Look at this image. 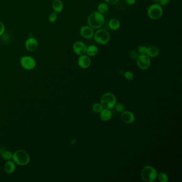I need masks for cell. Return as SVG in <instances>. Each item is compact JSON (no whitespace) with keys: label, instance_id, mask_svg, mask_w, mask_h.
Listing matches in <instances>:
<instances>
[{"label":"cell","instance_id":"obj_5","mask_svg":"<svg viewBox=\"0 0 182 182\" xmlns=\"http://www.w3.org/2000/svg\"><path fill=\"white\" fill-rule=\"evenodd\" d=\"M147 14L151 19L158 20L163 16V10L162 6L159 4L154 3L150 6L147 10Z\"/></svg>","mask_w":182,"mask_h":182},{"label":"cell","instance_id":"obj_33","mask_svg":"<svg viewBox=\"0 0 182 182\" xmlns=\"http://www.w3.org/2000/svg\"><path fill=\"white\" fill-rule=\"evenodd\" d=\"M154 2H155V3L159 4H160V0H154Z\"/></svg>","mask_w":182,"mask_h":182},{"label":"cell","instance_id":"obj_30","mask_svg":"<svg viewBox=\"0 0 182 182\" xmlns=\"http://www.w3.org/2000/svg\"><path fill=\"white\" fill-rule=\"evenodd\" d=\"M105 1L107 2V3L110 4H115L119 1V0H105Z\"/></svg>","mask_w":182,"mask_h":182},{"label":"cell","instance_id":"obj_4","mask_svg":"<svg viewBox=\"0 0 182 182\" xmlns=\"http://www.w3.org/2000/svg\"><path fill=\"white\" fill-rule=\"evenodd\" d=\"M94 36V39L97 43L101 45H106L110 40V35L107 30L101 29L97 30Z\"/></svg>","mask_w":182,"mask_h":182},{"label":"cell","instance_id":"obj_32","mask_svg":"<svg viewBox=\"0 0 182 182\" xmlns=\"http://www.w3.org/2000/svg\"><path fill=\"white\" fill-rule=\"evenodd\" d=\"M5 150H6L3 148V147H0V154H1L2 153V152H3Z\"/></svg>","mask_w":182,"mask_h":182},{"label":"cell","instance_id":"obj_26","mask_svg":"<svg viewBox=\"0 0 182 182\" xmlns=\"http://www.w3.org/2000/svg\"><path fill=\"white\" fill-rule=\"evenodd\" d=\"M115 109L118 112H122L124 111V106L123 104L121 103L116 104V105H115Z\"/></svg>","mask_w":182,"mask_h":182},{"label":"cell","instance_id":"obj_28","mask_svg":"<svg viewBox=\"0 0 182 182\" xmlns=\"http://www.w3.org/2000/svg\"><path fill=\"white\" fill-rule=\"evenodd\" d=\"M4 31H5V26L3 23L0 21V36L4 34Z\"/></svg>","mask_w":182,"mask_h":182},{"label":"cell","instance_id":"obj_25","mask_svg":"<svg viewBox=\"0 0 182 182\" xmlns=\"http://www.w3.org/2000/svg\"><path fill=\"white\" fill-rule=\"evenodd\" d=\"M147 48L144 46H141L138 48V51L141 55H146L147 54Z\"/></svg>","mask_w":182,"mask_h":182},{"label":"cell","instance_id":"obj_12","mask_svg":"<svg viewBox=\"0 0 182 182\" xmlns=\"http://www.w3.org/2000/svg\"><path fill=\"white\" fill-rule=\"evenodd\" d=\"M135 115L129 111L123 112L121 115V119L123 123L126 124L132 123L135 121Z\"/></svg>","mask_w":182,"mask_h":182},{"label":"cell","instance_id":"obj_8","mask_svg":"<svg viewBox=\"0 0 182 182\" xmlns=\"http://www.w3.org/2000/svg\"><path fill=\"white\" fill-rule=\"evenodd\" d=\"M137 64L138 66L142 70L148 69L151 65L150 57L147 55H140L137 58Z\"/></svg>","mask_w":182,"mask_h":182},{"label":"cell","instance_id":"obj_21","mask_svg":"<svg viewBox=\"0 0 182 182\" xmlns=\"http://www.w3.org/2000/svg\"><path fill=\"white\" fill-rule=\"evenodd\" d=\"M13 154L12 153V152L9 151H6V150H5L3 152H2V153L1 154L2 157L6 160H10L13 158Z\"/></svg>","mask_w":182,"mask_h":182},{"label":"cell","instance_id":"obj_9","mask_svg":"<svg viewBox=\"0 0 182 182\" xmlns=\"http://www.w3.org/2000/svg\"><path fill=\"white\" fill-rule=\"evenodd\" d=\"M87 47L83 42L81 41H77L73 46V49L75 54L78 55L82 56L86 54Z\"/></svg>","mask_w":182,"mask_h":182},{"label":"cell","instance_id":"obj_18","mask_svg":"<svg viewBox=\"0 0 182 182\" xmlns=\"http://www.w3.org/2000/svg\"><path fill=\"white\" fill-rule=\"evenodd\" d=\"M98 47L95 45H91L90 46L87 47V51L86 53L89 56H95L98 54Z\"/></svg>","mask_w":182,"mask_h":182},{"label":"cell","instance_id":"obj_22","mask_svg":"<svg viewBox=\"0 0 182 182\" xmlns=\"http://www.w3.org/2000/svg\"><path fill=\"white\" fill-rule=\"evenodd\" d=\"M103 106H102V104H95L93 106V111H94L95 112H100L103 110Z\"/></svg>","mask_w":182,"mask_h":182},{"label":"cell","instance_id":"obj_29","mask_svg":"<svg viewBox=\"0 0 182 182\" xmlns=\"http://www.w3.org/2000/svg\"><path fill=\"white\" fill-rule=\"evenodd\" d=\"M171 0H160V5L161 6H164L169 3Z\"/></svg>","mask_w":182,"mask_h":182},{"label":"cell","instance_id":"obj_20","mask_svg":"<svg viewBox=\"0 0 182 182\" xmlns=\"http://www.w3.org/2000/svg\"><path fill=\"white\" fill-rule=\"evenodd\" d=\"M97 9H98V12H99L101 13H104L108 11L109 6L105 3H101L98 5Z\"/></svg>","mask_w":182,"mask_h":182},{"label":"cell","instance_id":"obj_10","mask_svg":"<svg viewBox=\"0 0 182 182\" xmlns=\"http://www.w3.org/2000/svg\"><path fill=\"white\" fill-rule=\"evenodd\" d=\"M38 41L35 38H29L25 42V48L29 51L33 52L38 48Z\"/></svg>","mask_w":182,"mask_h":182},{"label":"cell","instance_id":"obj_15","mask_svg":"<svg viewBox=\"0 0 182 182\" xmlns=\"http://www.w3.org/2000/svg\"><path fill=\"white\" fill-rule=\"evenodd\" d=\"M16 169V164L13 161L8 160L4 166V170L6 173L12 174Z\"/></svg>","mask_w":182,"mask_h":182},{"label":"cell","instance_id":"obj_2","mask_svg":"<svg viewBox=\"0 0 182 182\" xmlns=\"http://www.w3.org/2000/svg\"><path fill=\"white\" fill-rule=\"evenodd\" d=\"M13 159L15 163L19 166H26L30 161L29 154L24 150H19L13 154Z\"/></svg>","mask_w":182,"mask_h":182},{"label":"cell","instance_id":"obj_23","mask_svg":"<svg viewBox=\"0 0 182 182\" xmlns=\"http://www.w3.org/2000/svg\"><path fill=\"white\" fill-rule=\"evenodd\" d=\"M158 179L161 182H167L168 180V176L164 173H160L158 175Z\"/></svg>","mask_w":182,"mask_h":182},{"label":"cell","instance_id":"obj_13","mask_svg":"<svg viewBox=\"0 0 182 182\" xmlns=\"http://www.w3.org/2000/svg\"><path fill=\"white\" fill-rule=\"evenodd\" d=\"M91 64V60L89 57L88 56L83 55L80 56L78 59V64L79 66L82 68H87L89 67Z\"/></svg>","mask_w":182,"mask_h":182},{"label":"cell","instance_id":"obj_19","mask_svg":"<svg viewBox=\"0 0 182 182\" xmlns=\"http://www.w3.org/2000/svg\"><path fill=\"white\" fill-rule=\"evenodd\" d=\"M109 27L113 30H118L120 27V23L119 20L113 18L110 20L109 23Z\"/></svg>","mask_w":182,"mask_h":182},{"label":"cell","instance_id":"obj_31","mask_svg":"<svg viewBox=\"0 0 182 182\" xmlns=\"http://www.w3.org/2000/svg\"><path fill=\"white\" fill-rule=\"evenodd\" d=\"M136 0H126V2L128 5L132 6L135 3Z\"/></svg>","mask_w":182,"mask_h":182},{"label":"cell","instance_id":"obj_7","mask_svg":"<svg viewBox=\"0 0 182 182\" xmlns=\"http://www.w3.org/2000/svg\"><path fill=\"white\" fill-rule=\"evenodd\" d=\"M20 65L26 70H32L36 66V61L33 57L26 56L20 58Z\"/></svg>","mask_w":182,"mask_h":182},{"label":"cell","instance_id":"obj_3","mask_svg":"<svg viewBox=\"0 0 182 182\" xmlns=\"http://www.w3.org/2000/svg\"><path fill=\"white\" fill-rule=\"evenodd\" d=\"M141 176L145 182H153L157 177V171L151 166H146L142 171Z\"/></svg>","mask_w":182,"mask_h":182},{"label":"cell","instance_id":"obj_17","mask_svg":"<svg viewBox=\"0 0 182 182\" xmlns=\"http://www.w3.org/2000/svg\"><path fill=\"white\" fill-rule=\"evenodd\" d=\"M100 118L104 121H107L111 119L112 118V112L109 109H105L103 110L100 112Z\"/></svg>","mask_w":182,"mask_h":182},{"label":"cell","instance_id":"obj_1","mask_svg":"<svg viewBox=\"0 0 182 182\" xmlns=\"http://www.w3.org/2000/svg\"><path fill=\"white\" fill-rule=\"evenodd\" d=\"M105 18L103 13L95 11L90 14L88 18V24L93 29H99L103 26Z\"/></svg>","mask_w":182,"mask_h":182},{"label":"cell","instance_id":"obj_6","mask_svg":"<svg viewBox=\"0 0 182 182\" xmlns=\"http://www.w3.org/2000/svg\"><path fill=\"white\" fill-rule=\"evenodd\" d=\"M116 97L112 94L106 93L103 95L101 98V104L105 109H111L116 104Z\"/></svg>","mask_w":182,"mask_h":182},{"label":"cell","instance_id":"obj_24","mask_svg":"<svg viewBox=\"0 0 182 182\" xmlns=\"http://www.w3.org/2000/svg\"><path fill=\"white\" fill-rule=\"evenodd\" d=\"M57 13H52L50 14V16L49 17V21L50 23H54L57 20Z\"/></svg>","mask_w":182,"mask_h":182},{"label":"cell","instance_id":"obj_16","mask_svg":"<svg viewBox=\"0 0 182 182\" xmlns=\"http://www.w3.org/2000/svg\"><path fill=\"white\" fill-rule=\"evenodd\" d=\"M52 8L56 13H60L63 11V4L61 0H54L52 3Z\"/></svg>","mask_w":182,"mask_h":182},{"label":"cell","instance_id":"obj_11","mask_svg":"<svg viewBox=\"0 0 182 182\" xmlns=\"http://www.w3.org/2000/svg\"><path fill=\"white\" fill-rule=\"evenodd\" d=\"M81 35L85 39H91L94 35V32L89 26H84L81 27L80 30Z\"/></svg>","mask_w":182,"mask_h":182},{"label":"cell","instance_id":"obj_27","mask_svg":"<svg viewBox=\"0 0 182 182\" xmlns=\"http://www.w3.org/2000/svg\"><path fill=\"white\" fill-rule=\"evenodd\" d=\"M124 77L129 81L132 80L134 79V75L130 71H127L124 74Z\"/></svg>","mask_w":182,"mask_h":182},{"label":"cell","instance_id":"obj_14","mask_svg":"<svg viewBox=\"0 0 182 182\" xmlns=\"http://www.w3.org/2000/svg\"><path fill=\"white\" fill-rule=\"evenodd\" d=\"M160 53V51L158 47L155 46H148L147 49V55L149 57H152V58H155L158 56Z\"/></svg>","mask_w":182,"mask_h":182}]
</instances>
